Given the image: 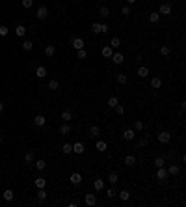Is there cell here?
<instances>
[{
    "instance_id": "cell-1",
    "label": "cell",
    "mask_w": 186,
    "mask_h": 207,
    "mask_svg": "<svg viewBox=\"0 0 186 207\" xmlns=\"http://www.w3.org/2000/svg\"><path fill=\"white\" fill-rule=\"evenodd\" d=\"M36 17L39 19V21H45V19L48 17V9L45 8V6H41V8H37V11H36Z\"/></svg>"
},
{
    "instance_id": "cell-2",
    "label": "cell",
    "mask_w": 186,
    "mask_h": 207,
    "mask_svg": "<svg viewBox=\"0 0 186 207\" xmlns=\"http://www.w3.org/2000/svg\"><path fill=\"white\" fill-rule=\"evenodd\" d=\"M169 140H171V134H169L168 131H162V133H158V142H160V144H168Z\"/></svg>"
},
{
    "instance_id": "cell-3",
    "label": "cell",
    "mask_w": 186,
    "mask_h": 207,
    "mask_svg": "<svg viewBox=\"0 0 186 207\" xmlns=\"http://www.w3.org/2000/svg\"><path fill=\"white\" fill-rule=\"evenodd\" d=\"M99 134H100V127H97V125H91V127L88 129V136H89V138H97Z\"/></svg>"
},
{
    "instance_id": "cell-4",
    "label": "cell",
    "mask_w": 186,
    "mask_h": 207,
    "mask_svg": "<svg viewBox=\"0 0 186 207\" xmlns=\"http://www.w3.org/2000/svg\"><path fill=\"white\" fill-rule=\"evenodd\" d=\"M157 179L158 181H166V179H168V170H166L164 166H160V168L157 170Z\"/></svg>"
},
{
    "instance_id": "cell-5",
    "label": "cell",
    "mask_w": 186,
    "mask_h": 207,
    "mask_svg": "<svg viewBox=\"0 0 186 207\" xmlns=\"http://www.w3.org/2000/svg\"><path fill=\"white\" fill-rule=\"evenodd\" d=\"M84 151H86V148H84V144H82V142H74V144H73V153L82 155Z\"/></svg>"
},
{
    "instance_id": "cell-6",
    "label": "cell",
    "mask_w": 186,
    "mask_h": 207,
    "mask_svg": "<svg viewBox=\"0 0 186 207\" xmlns=\"http://www.w3.org/2000/svg\"><path fill=\"white\" fill-rule=\"evenodd\" d=\"M71 45H73V47L77 49V50H78V49H84V47H86V43H84V39H82V37H74L73 41H71Z\"/></svg>"
},
{
    "instance_id": "cell-7",
    "label": "cell",
    "mask_w": 186,
    "mask_h": 207,
    "mask_svg": "<svg viewBox=\"0 0 186 207\" xmlns=\"http://www.w3.org/2000/svg\"><path fill=\"white\" fill-rule=\"evenodd\" d=\"M160 15H169V13H171V6H169V4L168 2H166V4H160V11H158Z\"/></svg>"
},
{
    "instance_id": "cell-8",
    "label": "cell",
    "mask_w": 186,
    "mask_h": 207,
    "mask_svg": "<svg viewBox=\"0 0 186 207\" xmlns=\"http://www.w3.org/2000/svg\"><path fill=\"white\" fill-rule=\"evenodd\" d=\"M100 54H102L104 58H112V54H114V49H112V47H110V45H108V47H104L102 50H100Z\"/></svg>"
},
{
    "instance_id": "cell-9",
    "label": "cell",
    "mask_w": 186,
    "mask_h": 207,
    "mask_svg": "<svg viewBox=\"0 0 186 207\" xmlns=\"http://www.w3.org/2000/svg\"><path fill=\"white\" fill-rule=\"evenodd\" d=\"M34 123H36L37 127H43V125L47 123V119H45V116L39 114V116H36V118H34Z\"/></svg>"
},
{
    "instance_id": "cell-10",
    "label": "cell",
    "mask_w": 186,
    "mask_h": 207,
    "mask_svg": "<svg viewBox=\"0 0 186 207\" xmlns=\"http://www.w3.org/2000/svg\"><path fill=\"white\" fill-rule=\"evenodd\" d=\"M60 133H62L63 136H67L69 133H71V125H69L67 122H63V125H62V127H60Z\"/></svg>"
},
{
    "instance_id": "cell-11",
    "label": "cell",
    "mask_w": 186,
    "mask_h": 207,
    "mask_svg": "<svg viewBox=\"0 0 186 207\" xmlns=\"http://www.w3.org/2000/svg\"><path fill=\"white\" fill-rule=\"evenodd\" d=\"M36 77L37 78H45V77H47V69H45L43 65H39V67L36 69Z\"/></svg>"
},
{
    "instance_id": "cell-12",
    "label": "cell",
    "mask_w": 186,
    "mask_h": 207,
    "mask_svg": "<svg viewBox=\"0 0 186 207\" xmlns=\"http://www.w3.org/2000/svg\"><path fill=\"white\" fill-rule=\"evenodd\" d=\"M151 86H153L154 90H160V86H162V78H160V77L151 78Z\"/></svg>"
},
{
    "instance_id": "cell-13",
    "label": "cell",
    "mask_w": 186,
    "mask_h": 207,
    "mask_svg": "<svg viewBox=\"0 0 186 207\" xmlns=\"http://www.w3.org/2000/svg\"><path fill=\"white\" fill-rule=\"evenodd\" d=\"M134 136H136V134H134L132 129H125V131H123V138H125V140H134Z\"/></svg>"
},
{
    "instance_id": "cell-14",
    "label": "cell",
    "mask_w": 186,
    "mask_h": 207,
    "mask_svg": "<svg viewBox=\"0 0 186 207\" xmlns=\"http://www.w3.org/2000/svg\"><path fill=\"white\" fill-rule=\"evenodd\" d=\"M71 183H73V185H80V183H82V175L77 174V172H74V174H71Z\"/></svg>"
},
{
    "instance_id": "cell-15",
    "label": "cell",
    "mask_w": 186,
    "mask_h": 207,
    "mask_svg": "<svg viewBox=\"0 0 186 207\" xmlns=\"http://www.w3.org/2000/svg\"><path fill=\"white\" fill-rule=\"evenodd\" d=\"M13 196H15V194H13V190H11V189H8V190H4V192H2V198L6 200V201H11V200H13Z\"/></svg>"
},
{
    "instance_id": "cell-16",
    "label": "cell",
    "mask_w": 186,
    "mask_h": 207,
    "mask_svg": "<svg viewBox=\"0 0 186 207\" xmlns=\"http://www.w3.org/2000/svg\"><path fill=\"white\" fill-rule=\"evenodd\" d=\"M97 203V198H95V194H86V205H95Z\"/></svg>"
},
{
    "instance_id": "cell-17",
    "label": "cell",
    "mask_w": 186,
    "mask_h": 207,
    "mask_svg": "<svg viewBox=\"0 0 186 207\" xmlns=\"http://www.w3.org/2000/svg\"><path fill=\"white\" fill-rule=\"evenodd\" d=\"M112 60H114V62H115V64L119 65V64H123V60H125V56H123L121 52H115V54H112Z\"/></svg>"
},
{
    "instance_id": "cell-18",
    "label": "cell",
    "mask_w": 186,
    "mask_h": 207,
    "mask_svg": "<svg viewBox=\"0 0 186 207\" xmlns=\"http://www.w3.org/2000/svg\"><path fill=\"white\" fill-rule=\"evenodd\" d=\"M179 172H180V168H179V166H177V164H171V166L168 168V175H177Z\"/></svg>"
},
{
    "instance_id": "cell-19",
    "label": "cell",
    "mask_w": 186,
    "mask_h": 207,
    "mask_svg": "<svg viewBox=\"0 0 186 207\" xmlns=\"http://www.w3.org/2000/svg\"><path fill=\"white\" fill-rule=\"evenodd\" d=\"M62 153H63V155H71V153H73V146H71V144H63V146H62Z\"/></svg>"
},
{
    "instance_id": "cell-20",
    "label": "cell",
    "mask_w": 186,
    "mask_h": 207,
    "mask_svg": "<svg viewBox=\"0 0 186 207\" xmlns=\"http://www.w3.org/2000/svg\"><path fill=\"white\" fill-rule=\"evenodd\" d=\"M125 164H127V166H134V164H136V157H134V155H127V157H125Z\"/></svg>"
},
{
    "instance_id": "cell-21",
    "label": "cell",
    "mask_w": 186,
    "mask_h": 207,
    "mask_svg": "<svg viewBox=\"0 0 186 207\" xmlns=\"http://www.w3.org/2000/svg\"><path fill=\"white\" fill-rule=\"evenodd\" d=\"M93 189H95V190H102V189H104V181H102V179H95V181H93Z\"/></svg>"
},
{
    "instance_id": "cell-22",
    "label": "cell",
    "mask_w": 186,
    "mask_h": 207,
    "mask_svg": "<svg viewBox=\"0 0 186 207\" xmlns=\"http://www.w3.org/2000/svg\"><path fill=\"white\" fill-rule=\"evenodd\" d=\"M110 47H112V49L121 47V39H119V37H112V39H110Z\"/></svg>"
},
{
    "instance_id": "cell-23",
    "label": "cell",
    "mask_w": 186,
    "mask_h": 207,
    "mask_svg": "<svg viewBox=\"0 0 186 207\" xmlns=\"http://www.w3.org/2000/svg\"><path fill=\"white\" fill-rule=\"evenodd\" d=\"M71 118H73V114H71V110H63V112H62V119H63V122H71Z\"/></svg>"
},
{
    "instance_id": "cell-24",
    "label": "cell",
    "mask_w": 186,
    "mask_h": 207,
    "mask_svg": "<svg viewBox=\"0 0 186 207\" xmlns=\"http://www.w3.org/2000/svg\"><path fill=\"white\" fill-rule=\"evenodd\" d=\"M15 34H17V36H24V34H26V26H24V24H19L17 28H15Z\"/></svg>"
},
{
    "instance_id": "cell-25",
    "label": "cell",
    "mask_w": 186,
    "mask_h": 207,
    "mask_svg": "<svg viewBox=\"0 0 186 207\" xmlns=\"http://www.w3.org/2000/svg\"><path fill=\"white\" fill-rule=\"evenodd\" d=\"M138 77H142V78L149 77V69H147V67H143V65H142V67L138 69Z\"/></svg>"
},
{
    "instance_id": "cell-26",
    "label": "cell",
    "mask_w": 186,
    "mask_h": 207,
    "mask_svg": "<svg viewBox=\"0 0 186 207\" xmlns=\"http://www.w3.org/2000/svg\"><path fill=\"white\" fill-rule=\"evenodd\" d=\"M34 183H36V187H37V189H45V185H47V179H43V177H37L36 181H34Z\"/></svg>"
},
{
    "instance_id": "cell-27",
    "label": "cell",
    "mask_w": 186,
    "mask_h": 207,
    "mask_svg": "<svg viewBox=\"0 0 186 207\" xmlns=\"http://www.w3.org/2000/svg\"><path fill=\"white\" fill-rule=\"evenodd\" d=\"M37 200H39V201H45V200H47V192H45V189H37Z\"/></svg>"
},
{
    "instance_id": "cell-28",
    "label": "cell",
    "mask_w": 186,
    "mask_h": 207,
    "mask_svg": "<svg viewBox=\"0 0 186 207\" xmlns=\"http://www.w3.org/2000/svg\"><path fill=\"white\" fill-rule=\"evenodd\" d=\"M149 21H151V23H158V21H160V13H158V11H153V13L149 15Z\"/></svg>"
},
{
    "instance_id": "cell-29",
    "label": "cell",
    "mask_w": 186,
    "mask_h": 207,
    "mask_svg": "<svg viewBox=\"0 0 186 207\" xmlns=\"http://www.w3.org/2000/svg\"><path fill=\"white\" fill-rule=\"evenodd\" d=\"M95 148H97L99 151H106V142H102V140H97V144H95Z\"/></svg>"
},
{
    "instance_id": "cell-30",
    "label": "cell",
    "mask_w": 186,
    "mask_h": 207,
    "mask_svg": "<svg viewBox=\"0 0 186 207\" xmlns=\"http://www.w3.org/2000/svg\"><path fill=\"white\" fill-rule=\"evenodd\" d=\"M108 181H110V183H112V185H115V183H117V181H119V175L115 174V172H112V174L108 175Z\"/></svg>"
},
{
    "instance_id": "cell-31",
    "label": "cell",
    "mask_w": 186,
    "mask_h": 207,
    "mask_svg": "<svg viewBox=\"0 0 186 207\" xmlns=\"http://www.w3.org/2000/svg\"><path fill=\"white\" fill-rule=\"evenodd\" d=\"M54 52H56V47H54V45H48V47L45 49V54H47V56H54Z\"/></svg>"
},
{
    "instance_id": "cell-32",
    "label": "cell",
    "mask_w": 186,
    "mask_h": 207,
    "mask_svg": "<svg viewBox=\"0 0 186 207\" xmlns=\"http://www.w3.org/2000/svg\"><path fill=\"white\" fill-rule=\"evenodd\" d=\"M119 198H121L123 201H128V198H130V192H128V190H121V192H119Z\"/></svg>"
},
{
    "instance_id": "cell-33",
    "label": "cell",
    "mask_w": 186,
    "mask_h": 207,
    "mask_svg": "<svg viewBox=\"0 0 186 207\" xmlns=\"http://www.w3.org/2000/svg\"><path fill=\"white\" fill-rule=\"evenodd\" d=\"M34 166H36L37 170H45V166H47V162H45L43 159H39V160H36V164H34Z\"/></svg>"
},
{
    "instance_id": "cell-34",
    "label": "cell",
    "mask_w": 186,
    "mask_h": 207,
    "mask_svg": "<svg viewBox=\"0 0 186 207\" xmlns=\"http://www.w3.org/2000/svg\"><path fill=\"white\" fill-rule=\"evenodd\" d=\"M77 56H78V60H86V56H88V52H86V49H78V52H77Z\"/></svg>"
},
{
    "instance_id": "cell-35",
    "label": "cell",
    "mask_w": 186,
    "mask_h": 207,
    "mask_svg": "<svg viewBox=\"0 0 186 207\" xmlns=\"http://www.w3.org/2000/svg\"><path fill=\"white\" fill-rule=\"evenodd\" d=\"M115 105H119V101H117V97L114 95V97H110V99H108V107H110V108H114Z\"/></svg>"
},
{
    "instance_id": "cell-36",
    "label": "cell",
    "mask_w": 186,
    "mask_h": 207,
    "mask_svg": "<svg viewBox=\"0 0 186 207\" xmlns=\"http://www.w3.org/2000/svg\"><path fill=\"white\" fill-rule=\"evenodd\" d=\"M99 13H100V17H108V15H110V9H108L106 6H102V8L99 9Z\"/></svg>"
},
{
    "instance_id": "cell-37",
    "label": "cell",
    "mask_w": 186,
    "mask_h": 207,
    "mask_svg": "<svg viewBox=\"0 0 186 207\" xmlns=\"http://www.w3.org/2000/svg\"><path fill=\"white\" fill-rule=\"evenodd\" d=\"M114 110H115V112H117L119 116H123V114H125V107H123V105H115Z\"/></svg>"
},
{
    "instance_id": "cell-38",
    "label": "cell",
    "mask_w": 186,
    "mask_h": 207,
    "mask_svg": "<svg viewBox=\"0 0 186 207\" xmlns=\"http://www.w3.org/2000/svg\"><path fill=\"white\" fill-rule=\"evenodd\" d=\"M22 49H24V50H32V49H34V43H32V41H28V39H26V41L22 43Z\"/></svg>"
},
{
    "instance_id": "cell-39",
    "label": "cell",
    "mask_w": 186,
    "mask_h": 207,
    "mask_svg": "<svg viewBox=\"0 0 186 207\" xmlns=\"http://www.w3.org/2000/svg\"><path fill=\"white\" fill-rule=\"evenodd\" d=\"M169 52H171V50H169V47H168V45H164V47H160V54H162V56H168Z\"/></svg>"
},
{
    "instance_id": "cell-40",
    "label": "cell",
    "mask_w": 186,
    "mask_h": 207,
    "mask_svg": "<svg viewBox=\"0 0 186 207\" xmlns=\"http://www.w3.org/2000/svg\"><path fill=\"white\" fill-rule=\"evenodd\" d=\"M91 32H93V34H100V24H99V23H93V24H91Z\"/></svg>"
},
{
    "instance_id": "cell-41",
    "label": "cell",
    "mask_w": 186,
    "mask_h": 207,
    "mask_svg": "<svg viewBox=\"0 0 186 207\" xmlns=\"http://www.w3.org/2000/svg\"><path fill=\"white\" fill-rule=\"evenodd\" d=\"M154 164H157V168H160V166L166 164V160H164L162 157H157V159H154Z\"/></svg>"
},
{
    "instance_id": "cell-42",
    "label": "cell",
    "mask_w": 186,
    "mask_h": 207,
    "mask_svg": "<svg viewBox=\"0 0 186 207\" xmlns=\"http://www.w3.org/2000/svg\"><path fill=\"white\" fill-rule=\"evenodd\" d=\"M58 86H60V84H58V80H56V78L48 82V88H50V90H58Z\"/></svg>"
},
{
    "instance_id": "cell-43",
    "label": "cell",
    "mask_w": 186,
    "mask_h": 207,
    "mask_svg": "<svg viewBox=\"0 0 186 207\" xmlns=\"http://www.w3.org/2000/svg\"><path fill=\"white\" fill-rule=\"evenodd\" d=\"M117 82L119 84H127V75H117Z\"/></svg>"
},
{
    "instance_id": "cell-44",
    "label": "cell",
    "mask_w": 186,
    "mask_h": 207,
    "mask_svg": "<svg viewBox=\"0 0 186 207\" xmlns=\"http://www.w3.org/2000/svg\"><path fill=\"white\" fill-rule=\"evenodd\" d=\"M24 160H26V162H32V160H34V153H32V151H28V153L24 155Z\"/></svg>"
},
{
    "instance_id": "cell-45",
    "label": "cell",
    "mask_w": 186,
    "mask_h": 207,
    "mask_svg": "<svg viewBox=\"0 0 186 207\" xmlns=\"http://www.w3.org/2000/svg\"><path fill=\"white\" fill-rule=\"evenodd\" d=\"M8 32H9V28H8V26H0V36H2V37H4V36H8Z\"/></svg>"
},
{
    "instance_id": "cell-46",
    "label": "cell",
    "mask_w": 186,
    "mask_h": 207,
    "mask_svg": "<svg viewBox=\"0 0 186 207\" xmlns=\"http://www.w3.org/2000/svg\"><path fill=\"white\" fill-rule=\"evenodd\" d=\"M32 4H34V0H22V8H32Z\"/></svg>"
},
{
    "instance_id": "cell-47",
    "label": "cell",
    "mask_w": 186,
    "mask_h": 207,
    "mask_svg": "<svg viewBox=\"0 0 186 207\" xmlns=\"http://www.w3.org/2000/svg\"><path fill=\"white\" fill-rule=\"evenodd\" d=\"M134 129H136V131H143V123L142 122H136V123H134Z\"/></svg>"
},
{
    "instance_id": "cell-48",
    "label": "cell",
    "mask_w": 186,
    "mask_h": 207,
    "mask_svg": "<svg viewBox=\"0 0 186 207\" xmlns=\"http://www.w3.org/2000/svg\"><path fill=\"white\" fill-rule=\"evenodd\" d=\"M106 196H108V198H114V196H115V190H114V189H108V190H106Z\"/></svg>"
},
{
    "instance_id": "cell-49",
    "label": "cell",
    "mask_w": 186,
    "mask_h": 207,
    "mask_svg": "<svg viewBox=\"0 0 186 207\" xmlns=\"http://www.w3.org/2000/svg\"><path fill=\"white\" fill-rule=\"evenodd\" d=\"M121 13H123V15H130V8H128V6H125V8L121 9Z\"/></svg>"
},
{
    "instance_id": "cell-50",
    "label": "cell",
    "mask_w": 186,
    "mask_h": 207,
    "mask_svg": "<svg viewBox=\"0 0 186 207\" xmlns=\"http://www.w3.org/2000/svg\"><path fill=\"white\" fill-rule=\"evenodd\" d=\"M108 32V26L106 24H100V34H106Z\"/></svg>"
},
{
    "instance_id": "cell-51",
    "label": "cell",
    "mask_w": 186,
    "mask_h": 207,
    "mask_svg": "<svg viewBox=\"0 0 186 207\" xmlns=\"http://www.w3.org/2000/svg\"><path fill=\"white\" fill-rule=\"evenodd\" d=\"M2 110H4V103H0V112H2Z\"/></svg>"
},
{
    "instance_id": "cell-52",
    "label": "cell",
    "mask_w": 186,
    "mask_h": 207,
    "mask_svg": "<svg viewBox=\"0 0 186 207\" xmlns=\"http://www.w3.org/2000/svg\"><path fill=\"white\" fill-rule=\"evenodd\" d=\"M127 2H128V4H134V2H136V0H127Z\"/></svg>"
},
{
    "instance_id": "cell-53",
    "label": "cell",
    "mask_w": 186,
    "mask_h": 207,
    "mask_svg": "<svg viewBox=\"0 0 186 207\" xmlns=\"http://www.w3.org/2000/svg\"><path fill=\"white\" fill-rule=\"evenodd\" d=\"M0 144H2V136H0Z\"/></svg>"
}]
</instances>
